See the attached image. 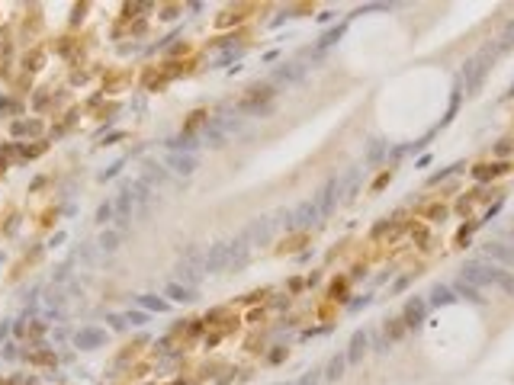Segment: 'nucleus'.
Masks as SVG:
<instances>
[{
	"label": "nucleus",
	"instance_id": "obj_7",
	"mask_svg": "<svg viewBox=\"0 0 514 385\" xmlns=\"http://www.w3.org/2000/svg\"><path fill=\"white\" fill-rule=\"evenodd\" d=\"M42 61H45V52H42V49H29V52L23 55V71L32 77L36 71H42Z\"/></svg>",
	"mask_w": 514,
	"mask_h": 385
},
{
	"label": "nucleus",
	"instance_id": "obj_24",
	"mask_svg": "<svg viewBox=\"0 0 514 385\" xmlns=\"http://www.w3.org/2000/svg\"><path fill=\"white\" fill-rule=\"evenodd\" d=\"M161 16H164V19H177V16H180V6H177V3H167Z\"/></svg>",
	"mask_w": 514,
	"mask_h": 385
},
{
	"label": "nucleus",
	"instance_id": "obj_9",
	"mask_svg": "<svg viewBox=\"0 0 514 385\" xmlns=\"http://www.w3.org/2000/svg\"><path fill=\"white\" fill-rule=\"evenodd\" d=\"M26 363H32V366H55V353L52 350H26Z\"/></svg>",
	"mask_w": 514,
	"mask_h": 385
},
{
	"label": "nucleus",
	"instance_id": "obj_3",
	"mask_svg": "<svg viewBox=\"0 0 514 385\" xmlns=\"http://www.w3.org/2000/svg\"><path fill=\"white\" fill-rule=\"evenodd\" d=\"M10 132L16 135V138H23V135H26V138H39V135L45 132V125H42V119H29V122H26V119H19V122L10 125Z\"/></svg>",
	"mask_w": 514,
	"mask_h": 385
},
{
	"label": "nucleus",
	"instance_id": "obj_29",
	"mask_svg": "<svg viewBox=\"0 0 514 385\" xmlns=\"http://www.w3.org/2000/svg\"><path fill=\"white\" fill-rule=\"evenodd\" d=\"M132 32H135V36H145L148 26H145V23H135V26H132Z\"/></svg>",
	"mask_w": 514,
	"mask_h": 385
},
{
	"label": "nucleus",
	"instance_id": "obj_11",
	"mask_svg": "<svg viewBox=\"0 0 514 385\" xmlns=\"http://www.w3.org/2000/svg\"><path fill=\"white\" fill-rule=\"evenodd\" d=\"M206 116H209L206 110H193V112H190V119L184 122V135H193L199 125H206Z\"/></svg>",
	"mask_w": 514,
	"mask_h": 385
},
{
	"label": "nucleus",
	"instance_id": "obj_32",
	"mask_svg": "<svg viewBox=\"0 0 514 385\" xmlns=\"http://www.w3.org/2000/svg\"><path fill=\"white\" fill-rule=\"evenodd\" d=\"M171 385H187V382H180V379H177V382H171Z\"/></svg>",
	"mask_w": 514,
	"mask_h": 385
},
{
	"label": "nucleus",
	"instance_id": "obj_15",
	"mask_svg": "<svg viewBox=\"0 0 514 385\" xmlns=\"http://www.w3.org/2000/svg\"><path fill=\"white\" fill-rule=\"evenodd\" d=\"M45 148H49V141H36V145H23L19 148V158H39V154H45Z\"/></svg>",
	"mask_w": 514,
	"mask_h": 385
},
{
	"label": "nucleus",
	"instance_id": "obj_6",
	"mask_svg": "<svg viewBox=\"0 0 514 385\" xmlns=\"http://www.w3.org/2000/svg\"><path fill=\"white\" fill-rule=\"evenodd\" d=\"M270 97H273V90H270L267 84H260V87H248V93L241 97V106L248 110V106H257V103H263V100H270Z\"/></svg>",
	"mask_w": 514,
	"mask_h": 385
},
{
	"label": "nucleus",
	"instance_id": "obj_14",
	"mask_svg": "<svg viewBox=\"0 0 514 385\" xmlns=\"http://www.w3.org/2000/svg\"><path fill=\"white\" fill-rule=\"evenodd\" d=\"M123 84H128V74H126V71H119V74H110V77H106V84H103V90H106V93H116V90H119V87H123Z\"/></svg>",
	"mask_w": 514,
	"mask_h": 385
},
{
	"label": "nucleus",
	"instance_id": "obj_25",
	"mask_svg": "<svg viewBox=\"0 0 514 385\" xmlns=\"http://www.w3.org/2000/svg\"><path fill=\"white\" fill-rule=\"evenodd\" d=\"M84 13H87V3H77V6H74V16H71V26H77L80 19H84Z\"/></svg>",
	"mask_w": 514,
	"mask_h": 385
},
{
	"label": "nucleus",
	"instance_id": "obj_16",
	"mask_svg": "<svg viewBox=\"0 0 514 385\" xmlns=\"http://www.w3.org/2000/svg\"><path fill=\"white\" fill-rule=\"evenodd\" d=\"M302 241H306V234H293V238H286L276 251H280V254H293V251H299V247H302Z\"/></svg>",
	"mask_w": 514,
	"mask_h": 385
},
{
	"label": "nucleus",
	"instance_id": "obj_1",
	"mask_svg": "<svg viewBox=\"0 0 514 385\" xmlns=\"http://www.w3.org/2000/svg\"><path fill=\"white\" fill-rule=\"evenodd\" d=\"M463 279L476 289H498L502 295H514V276L502 267H485V263H469L463 270Z\"/></svg>",
	"mask_w": 514,
	"mask_h": 385
},
{
	"label": "nucleus",
	"instance_id": "obj_5",
	"mask_svg": "<svg viewBox=\"0 0 514 385\" xmlns=\"http://www.w3.org/2000/svg\"><path fill=\"white\" fill-rule=\"evenodd\" d=\"M167 164H171L177 173H193V170H196V158H193V154H177V151H171V154H167Z\"/></svg>",
	"mask_w": 514,
	"mask_h": 385
},
{
	"label": "nucleus",
	"instance_id": "obj_10",
	"mask_svg": "<svg viewBox=\"0 0 514 385\" xmlns=\"http://www.w3.org/2000/svg\"><path fill=\"white\" fill-rule=\"evenodd\" d=\"M141 84H145V90H161L167 80H164V74H161V67H148L145 77H141Z\"/></svg>",
	"mask_w": 514,
	"mask_h": 385
},
{
	"label": "nucleus",
	"instance_id": "obj_21",
	"mask_svg": "<svg viewBox=\"0 0 514 385\" xmlns=\"http://www.w3.org/2000/svg\"><path fill=\"white\" fill-rule=\"evenodd\" d=\"M23 106H19V100H10V97H3L0 100V112H19Z\"/></svg>",
	"mask_w": 514,
	"mask_h": 385
},
{
	"label": "nucleus",
	"instance_id": "obj_13",
	"mask_svg": "<svg viewBox=\"0 0 514 385\" xmlns=\"http://www.w3.org/2000/svg\"><path fill=\"white\" fill-rule=\"evenodd\" d=\"M421 315H424V302H411V305L405 308V324H408V328H411V324H418V321H421Z\"/></svg>",
	"mask_w": 514,
	"mask_h": 385
},
{
	"label": "nucleus",
	"instance_id": "obj_12",
	"mask_svg": "<svg viewBox=\"0 0 514 385\" xmlns=\"http://www.w3.org/2000/svg\"><path fill=\"white\" fill-rule=\"evenodd\" d=\"M100 340H103V334H100V330H80V334H77V347H87V350L97 347Z\"/></svg>",
	"mask_w": 514,
	"mask_h": 385
},
{
	"label": "nucleus",
	"instance_id": "obj_19",
	"mask_svg": "<svg viewBox=\"0 0 514 385\" xmlns=\"http://www.w3.org/2000/svg\"><path fill=\"white\" fill-rule=\"evenodd\" d=\"M167 295H171L174 302H187V299H190V292H187L184 286H167Z\"/></svg>",
	"mask_w": 514,
	"mask_h": 385
},
{
	"label": "nucleus",
	"instance_id": "obj_26",
	"mask_svg": "<svg viewBox=\"0 0 514 385\" xmlns=\"http://www.w3.org/2000/svg\"><path fill=\"white\" fill-rule=\"evenodd\" d=\"M263 318H267V312H263V308H254V312H248V321H251V324H260Z\"/></svg>",
	"mask_w": 514,
	"mask_h": 385
},
{
	"label": "nucleus",
	"instance_id": "obj_30",
	"mask_svg": "<svg viewBox=\"0 0 514 385\" xmlns=\"http://www.w3.org/2000/svg\"><path fill=\"white\" fill-rule=\"evenodd\" d=\"M341 366H344V360H337V363H331V366H328V369H331V376H341Z\"/></svg>",
	"mask_w": 514,
	"mask_h": 385
},
{
	"label": "nucleus",
	"instance_id": "obj_20",
	"mask_svg": "<svg viewBox=\"0 0 514 385\" xmlns=\"http://www.w3.org/2000/svg\"><path fill=\"white\" fill-rule=\"evenodd\" d=\"M116 241H119V234H116V231H103V238H100V244H103L106 251H116Z\"/></svg>",
	"mask_w": 514,
	"mask_h": 385
},
{
	"label": "nucleus",
	"instance_id": "obj_28",
	"mask_svg": "<svg viewBox=\"0 0 514 385\" xmlns=\"http://www.w3.org/2000/svg\"><path fill=\"white\" fill-rule=\"evenodd\" d=\"M386 183H389V173H380V177H376V183H373V190H380V186H386Z\"/></svg>",
	"mask_w": 514,
	"mask_h": 385
},
{
	"label": "nucleus",
	"instance_id": "obj_22",
	"mask_svg": "<svg viewBox=\"0 0 514 385\" xmlns=\"http://www.w3.org/2000/svg\"><path fill=\"white\" fill-rule=\"evenodd\" d=\"M363 343H367V337H363V334H357V337H354V343H350V347H354V350H350V360H354L357 353H363Z\"/></svg>",
	"mask_w": 514,
	"mask_h": 385
},
{
	"label": "nucleus",
	"instance_id": "obj_17",
	"mask_svg": "<svg viewBox=\"0 0 514 385\" xmlns=\"http://www.w3.org/2000/svg\"><path fill=\"white\" fill-rule=\"evenodd\" d=\"M424 219L428 221H444L447 219V206H441V202H437V206H428L424 209Z\"/></svg>",
	"mask_w": 514,
	"mask_h": 385
},
{
	"label": "nucleus",
	"instance_id": "obj_2",
	"mask_svg": "<svg viewBox=\"0 0 514 385\" xmlns=\"http://www.w3.org/2000/svg\"><path fill=\"white\" fill-rule=\"evenodd\" d=\"M248 10H254V6H251V3L225 6V10L215 16V26H219V29H228V26H235V23H241V19H248Z\"/></svg>",
	"mask_w": 514,
	"mask_h": 385
},
{
	"label": "nucleus",
	"instance_id": "obj_18",
	"mask_svg": "<svg viewBox=\"0 0 514 385\" xmlns=\"http://www.w3.org/2000/svg\"><path fill=\"white\" fill-rule=\"evenodd\" d=\"M141 10H148V3H123V19H135Z\"/></svg>",
	"mask_w": 514,
	"mask_h": 385
},
{
	"label": "nucleus",
	"instance_id": "obj_23",
	"mask_svg": "<svg viewBox=\"0 0 514 385\" xmlns=\"http://www.w3.org/2000/svg\"><path fill=\"white\" fill-rule=\"evenodd\" d=\"M141 305H145V308H151V312H164V302H161V299H141Z\"/></svg>",
	"mask_w": 514,
	"mask_h": 385
},
{
	"label": "nucleus",
	"instance_id": "obj_27",
	"mask_svg": "<svg viewBox=\"0 0 514 385\" xmlns=\"http://www.w3.org/2000/svg\"><path fill=\"white\" fill-rule=\"evenodd\" d=\"M110 212H113L110 206H100V209H97V221H106V219H110Z\"/></svg>",
	"mask_w": 514,
	"mask_h": 385
},
{
	"label": "nucleus",
	"instance_id": "obj_31",
	"mask_svg": "<svg viewBox=\"0 0 514 385\" xmlns=\"http://www.w3.org/2000/svg\"><path fill=\"white\" fill-rule=\"evenodd\" d=\"M6 170V158H3V154H0V173H3Z\"/></svg>",
	"mask_w": 514,
	"mask_h": 385
},
{
	"label": "nucleus",
	"instance_id": "obj_8",
	"mask_svg": "<svg viewBox=\"0 0 514 385\" xmlns=\"http://www.w3.org/2000/svg\"><path fill=\"white\" fill-rule=\"evenodd\" d=\"M508 170H511V164H508V161H502V164H479L472 173H476L479 180H492V177H498V173H508Z\"/></svg>",
	"mask_w": 514,
	"mask_h": 385
},
{
	"label": "nucleus",
	"instance_id": "obj_4",
	"mask_svg": "<svg viewBox=\"0 0 514 385\" xmlns=\"http://www.w3.org/2000/svg\"><path fill=\"white\" fill-rule=\"evenodd\" d=\"M485 254L492 260H498L502 267H511L514 270V247H505V244H485Z\"/></svg>",
	"mask_w": 514,
	"mask_h": 385
}]
</instances>
